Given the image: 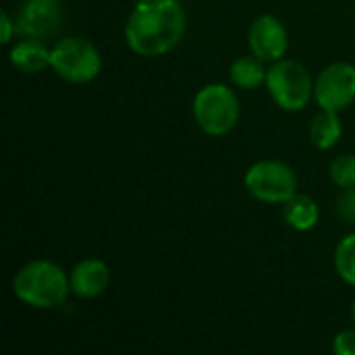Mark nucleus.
I'll return each mask as SVG.
<instances>
[{
  "label": "nucleus",
  "mask_w": 355,
  "mask_h": 355,
  "mask_svg": "<svg viewBox=\"0 0 355 355\" xmlns=\"http://www.w3.org/2000/svg\"><path fill=\"white\" fill-rule=\"evenodd\" d=\"M185 27L187 15L179 0H137L125 23V42L137 56L156 58L179 46Z\"/></svg>",
  "instance_id": "obj_1"
},
{
  "label": "nucleus",
  "mask_w": 355,
  "mask_h": 355,
  "mask_svg": "<svg viewBox=\"0 0 355 355\" xmlns=\"http://www.w3.org/2000/svg\"><path fill=\"white\" fill-rule=\"evenodd\" d=\"M12 293L29 308L54 310L67 302L71 281L56 262L31 260L17 270L12 279Z\"/></svg>",
  "instance_id": "obj_2"
},
{
  "label": "nucleus",
  "mask_w": 355,
  "mask_h": 355,
  "mask_svg": "<svg viewBox=\"0 0 355 355\" xmlns=\"http://www.w3.org/2000/svg\"><path fill=\"white\" fill-rule=\"evenodd\" d=\"M196 125L210 137H223L235 129L239 123V98L225 83L204 85L191 104Z\"/></svg>",
  "instance_id": "obj_3"
},
{
  "label": "nucleus",
  "mask_w": 355,
  "mask_h": 355,
  "mask_svg": "<svg viewBox=\"0 0 355 355\" xmlns=\"http://www.w3.org/2000/svg\"><path fill=\"white\" fill-rule=\"evenodd\" d=\"M266 89L281 110L300 112L314 98V79L302 62L281 58L268 67Z\"/></svg>",
  "instance_id": "obj_4"
},
{
  "label": "nucleus",
  "mask_w": 355,
  "mask_h": 355,
  "mask_svg": "<svg viewBox=\"0 0 355 355\" xmlns=\"http://www.w3.org/2000/svg\"><path fill=\"white\" fill-rule=\"evenodd\" d=\"M50 69L69 83H87L98 77L102 56L94 42L79 35H67L54 42Z\"/></svg>",
  "instance_id": "obj_5"
},
{
  "label": "nucleus",
  "mask_w": 355,
  "mask_h": 355,
  "mask_svg": "<svg viewBox=\"0 0 355 355\" xmlns=\"http://www.w3.org/2000/svg\"><path fill=\"white\" fill-rule=\"evenodd\" d=\"M245 189L260 202L285 204L297 193V173L281 160H260L245 173Z\"/></svg>",
  "instance_id": "obj_6"
},
{
  "label": "nucleus",
  "mask_w": 355,
  "mask_h": 355,
  "mask_svg": "<svg viewBox=\"0 0 355 355\" xmlns=\"http://www.w3.org/2000/svg\"><path fill=\"white\" fill-rule=\"evenodd\" d=\"M314 100L324 110L341 112L355 102V67L333 62L324 67L314 81Z\"/></svg>",
  "instance_id": "obj_7"
},
{
  "label": "nucleus",
  "mask_w": 355,
  "mask_h": 355,
  "mask_svg": "<svg viewBox=\"0 0 355 355\" xmlns=\"http://www.w3.org/2000/svg\"><path fill=\"white\" fill-rule=\"evenodd\" d=\"M17 35L33 40L56 37L64 23V8L60 0H23L15 15Z\"/></svg>",
  "instance_id": "obj_8"
},
{
  "label": "nucleus",
  "mask_w": 355,
  "mask_h": 355,
  "mask_svg": "<svg viewBox=\"0 0 355 355\" xmlns=\"http://www.w3.org/2000/svg\"><path fill=\"white\" fill-rule=\"evenodd\" d=\"M250 52L264 62H277L287 54L289 35L283 21L275 15H260L248 31Z\"/></svg>",
  "instance_id": "obj_9"
},
{
  "label": "nucleus",
  "mask_w": 355,
  "mask_h": 355,
  "mask_svg": "<svg viewBox=\"0 0 355 355\" xmlns=\"http://www.w3.org/2000/svg\"><path fill=\"white\" fill-rule=\"evenodd\" d=\"M71 281V293H75L81 300H94L100 297L108 285H110V268L106 262L98 258H85L69 275Z\"/></svg>",
  "instance_id": "obj_10"
},
{
  "label": "nucleus",
  "mask_w": 355,
  "mask_h": 355,
  "mask_svg": "<svg viewBox=\"0 0 355 355\" xmlns=\"http://www.w3.org/2000/svg\"><path fill=\"white\" fill-rule=\"evenodd\" d=\"M50 56H52V48H48L44 40H33V37H23L15 42L8 52L10 64L17 71L29 75L46 71L50 67Z\"/></svg>",
  "instance_id": "obj_11"
},
{
  "label": "nucleus",
  "mask_w": 355,
  "mask_h": 355,
  "mask_svg": "<svg viewBox=\"0 0 355 355\" xmlns=\"http://www.w3.org/2000/svg\"><path fill=\"white\" fill-rule=\"evenodd\" d=\"M266 62L262 58H258L256 54H248V56H239L231 62L229 67V79L235 87L239 89H258L262 85H266Z\"/></svg>",
  "instance_id": "obj_12"
},
{
  "label": "nucleus",
  "mask_w": 355,
  "mask_h": 355,
  "mask_svg": "<svg viewBox=\"0 0 355 355\" xmlns=\"http://www.w3.org/2000/svg\"><path fill=\"white\" fill-rule=\"evenodd\" d=\"M283 218L291 229L304 233V231H310V229H314L318 225L320 208L310 196L297 191L295 196H291L283 204Z\"/></svg>",
  "instance_id": "obj_13"
},
{
  "label": "nucleus",
  "mask_w": 355,
  "mask_h": 355,
  "mask_svg": "<svg viewBox=\"0 0 355 355\" xmlns=\"http://www.w3.org/2000/svg\"><path fill=\"white\" fill-rule=\"evenodd\" d=\"M341 135H343V125H341L339 112L320 108V112L310 123V139H312V144L318 150H331V148H335L339 144Z\"/></svg>",
  "instance_id": "obj_14"
},
{
  "label": "nucleus",
  "mask_w": 355,
  "mask_h": 355,
  "mask_svg": "<svg viewBox=\"0 0 355 355\" xmlns=\"http://www.w3.org/2000/svg\"><path fill=\"white\" fill-rule=\"evenodd\" d=\"M333 262H335V270L341 277V281L355 287V233L345 235L337 243Z\"/></svg>",
  "instance_id": "obj_15"
},
{
  "label": "nucleus",
  "mask_w": 355,
  "mask_h": 355,
  "mask_svg": "<svg viewBox=\"0 0 355 355\" xmlns=\"http://www.w3.org/2000/svg\"><path fill=\"white\" fill-rule=\"evenodd\" d=\"M331 181L341 187H355V154H341L331 162Z\"/></svg>",
  "instance_id": "obj_16"
},
{
  "label": "nucleus",
  "mask_w": 355,
  "mask_h": 355,
  "mask_svg": "<svg viewBox=\"0 0 355 355\" xmlns=\"http://www.w3.org/2000/svg\"><path fill=\"white\" fill-rule=\"evenodd\" d=\"M333 352L337 355H355V327L341 331L333 341Z\"/></svg>",
  "instance_id": "obj_17"
},
{
  "label": "nucleus",
  "mask_w": 355,
  "mask_h": 355,
  "mask_svg": "<svg viewBox=\"0 0 355 355\" xmlns=\"http://www.w3.org/2000/svg\"><path fill=\"white\" fill-rule=\"evenodd\" d=\"M337 210L345 223H355V187L343 189L339 204H337Z\"/></svg>",
  "instance_id": "obj_18"
},
{
  "label": "nucleus",
  "mask_w": 355,
  "mask_h": 355,
  "mask_svg": "<svg viewBox=\"0 0 355 355\" xmlns=\"http://www.w3.org/2000/svg\"><path fill=\"white\" fill-rule=\"evenodd\" d=\"M0 27H2V44H10L12 35H17V23L15 19L8 15V10H2L0 12Z\"/></svg>",
  "instance_id": "obj_19"
},
{
  "label": "nucleus",
  "mask_w": 355,
  "mask_h": 355,
  "mask_svg": "<svg viewBox=\"0 0 355 355\" xmlns=\"http://www.w3.org/2000/svg\"><path fill=\"white\" fill-rule=\"evenodd\" d=\"M352 322H354V327H355V300H354V304H352Z\"/></svg>",
  "instance_id": "obj_20"
}]
</instances>
